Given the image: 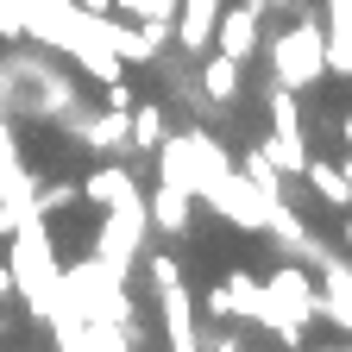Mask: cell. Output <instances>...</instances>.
I'll return each mask as SVG.
<instances>
[{"instance_id": "10", "label": "cell", "mask_w": 352, "mask_h": 352, "mask_svg": "<svg viewBox=\"0 0 352 352\" xmlns=\"http://www.w3.org/2000/svg\"><path fill=\"white\" fill-rule=\"evenodd\" d=\"M321 7H327V19H321V32H327V69L352 76V0H321Z\"/></svg>"}, {"instance_id": "24", "label": "cell", "mask_w": 352, "mask_h": 352, "mask_svg": "<svg viewBox=\"0 0 352 352\" xmlns=\"http://www.w3.org/2000/svg\"><path fill=\"white\" fill-rule=\"evenodd\" d=\"M19 296V283H13V264H0V302H13Z\"/></svg>"}, {"instance_id": "27", "label": "cell", "mask_w": 352, "mask_h": 352, "mask_svg": "<svg viewBox=\"0 0 352 352\" xmlns=\"http://www.w3.org/2000/svg\"><path fill=\"white\" fill-rule=\"evenodd\" d=\"M82 13H113V0H76Z\"/></svg>"}, {"instance_id": "6", "label": "cell", "mask_w": 352, "mask_h": 352, "mask_svg": "<svg viewBox=\"0 0 352 352\" xmlns=\"http://www.w3.org/2000/svg\"><path fill=\"white\" fill-rule=\"evenodd\" d=\"M220 7H227V0H176L170 44H176V51H189V57L214 51V25H220Z\"/></svg>"}, {"instance_id": "3", "label": "cell", "mask_w": 352, "mask_h": 352, "mask_svg": "<svg viewBox=\"0 0 352 352\" xmlns=\"http://www.w3.org/2000/svg\"><path fill=\"white\" fill-rule=\"evenodd\" d=\"M145 233H151L145 195H132V201L107 208L101 233H95V264H101V271H113V277H132V264L145 258Z\"/></svg>"}, {"instance_id": "9", "label": "cell", "mask_w": 352, "mask_h": 352, "mask_svg": "<svg viewBox=\"0 0 352 352\" xmlns=\"http://www.w3.org/2000/svg\"><path fill=\"white\" fill-rule=\"evenodd\" d=\"M195 88H201L208 107H227V101L239 95V57H227V51H201V76H195Z\"/></svg>"}, {"instance_id": "22", "label": "cell", "mask_w": 352, "mask_h": 352, "mask_svg": "<svg viewBox=\"0 0 352 352\" xmlns=\"http://www.w3.org/2000/svg\"><path fill=\"white\" fill-rule=\"evenodd\" d=\"M201 315H208V321H233V296H227V283L201 289Z\"/></svg>"}, {"instance_id": "32", "label": "cell", "mask_w": 352, "mask_h": 352, "mask_svg": "<svg viewBox=\"0 0 352 352\" xmlns=\"http://www.w3.org/2000/svg\"><path fill=\"white\" fill-rule=\"evenodd\" d=\"M264 7H289V0H264Z\"/></svg>"}, {"instance_id": "17", "label": "cell", "mask_w": 352, "mask_h": 352, "mask_svg": "<svg viewBox=\"0 0 352 352\" xmlns=\"http://www.w3.org/2000/svg\"><path fill=\"white\" fill-rule=\"evenodd\" d=\"M233 170L245 176V183H252V189H258L264 201H283V176H277L271 164H264V151H258V145H252L245 157H233Z\"/></svg>"}, {"instance_id": "31", "label": "cell", "mask_w": 352, "mask_h": 352, "mask_svg": "<svg viewBox=\"0 0 352 352\" xmlns=\"http://www.w3.org/2000/svg\"><path fill=\"white\" fill-rule=\"evenodd\" d=\"M0 327H7V302H0Z\"/></svg>"}, {"instance_id": "8", "label": "cell", "mask_w": 352, "mask_h": 352, "mask_svg": "<svg viewBox=\"0 0 352 352\" xmlns=\"http://www.w3.org/2000/svg\"><path fill=\"white\" fill-rule=\"evenodd\" d=\"M189 208H195V195L176 189V183H157V189L145 195V220H151L164 239H183V233H189V220H195Z\"/></svg>"}, {"instance_id": "2", "label": "cell", "mask_w": 352, "mask_h": 352, "mask_svg": "<svg viewBox=\"0 0 352 352\" xmlns=\"http://www.w3.org/2000/svg\"><path fill=\"white\" fill-rule=\"evenodd\" d=\"M327 76V32H321V19H296V25H283L277 38H271V82H283V88H315Z\"/></svg>"}, {"instance_id": "23", "label": "cell", "mask_w": 352, "mask_h": 352, "mask_svg": "<svg viewBox=\"0 0 352 352\" xmlns=\"http://www.w3.org/2000/svg\"><path fill=\"white\" fill-rule=\"evenodd\" d=\"M132 101H139V95H132V82L113 76V82H107V107H113V113H132Z\"/></svg>"}, {"instance_id": "15", "label": "cell", "mask_w": 352, "mask_h": 352, "mask_svg": "<svg viewBox=\"0 0 352 352\" xmlns=\"http://www.w3.org/2000/svg\"><path fill=\"white\" fill-rule=\"evenodd\" d=\"M76 132H82V145H88V151H126V113H113V107L88 113Z\"/></svg>"}, {"instance_id": "14", "label": "cell", "mask_w": 352, "mask_h": 352, "mask_svg": "<svg viewBox=\"0 0 352 352\" xmlns=\"http://www.w3.org/2000/svg\"><path fill=\"white\" fill-rule=\"evenodd\" d=\"M302 176H308V189L321 195V208H333V214H346V208H352V189H346V170H340V164L308 157V170H302Z\"/></svg>"}, {"instance_id": "29", "label": "cell", "mask_w": 352, "mask_h": 352, "mask_svg": "<svg viewBox=\"0 0 352 352\" xmlns=\"http://www.w3.org/2000/svg\"><path fill=\"white\" fill-rule=\"evenodd\" d=\"M340 170H346V189H352V157H346V164H340Z\"/></svg>"}, {"instance_id": "20", "label": "cell", "mask_w": 352, "mask_h": 352, "mask_svg": "<svg viewBox=\"0 0 352 352\" xmlns=\"http://www.w3.org/2000/svg\"><path fill=\"white\" fill-rule=\"evenodd\" d=\"M120 19H176V0H113Z\"/></svg>"}, {"instance_id": "11", "label": "cell", "mask_w": 352, "mask_h": 352, "mask_svg": "<svg viewBox=\"0 0 352 352\" xmlns=\"http://www.w3.org/2000/svg\"><path fill=\"white\" fill-rule=\"evenodd\" d=\"M227 296H233V321H252V327H264L271 333V302H264V283L245 271H227Z\"/></svg>"}, {"instance_id": "21", "label": "cell", "mask_w": 352, "mask_h": 352, "mask_svg": "<svg viewBox=\"0 0 352 352\" xmlns=\"http://www.w3.org/2000/svg\"><path fill=\"white\" fill-rule=\"evenodd\" d=\"M195 346H201V352H245V340H239V333H227L220 321H208V333H195Z\"/></svg>"}, {"instance_id": "16", "label": "cell", "mask_w": 352, "mask_h": 352, "mask_svg": "<svg viewBox=\"0 0 352 352\" xmlns=\"http://www.w3.org/2000/svg\"><path fill=\"white\" fill-rule=\"evenodd\" d=\"M264 164H271L277 176H302L308 170V139H289V132H271V139H258Z\"/></svg>"}, {"instance_id": "19", "label": "cell", "mask_w": 352, "mask_h": 352, "mask_svg": "<svg viewBox=\"0 0 352 352\" xmlns=\"http://www.w3.org/2000/svg\"><path fill=\"white\" fill-rule=\"evenodd\" d=\"M271 132H289V139H302V107H296V88H271Z\"/></svg>"}, {"instance_id": "5", "label": "cell", "mask_w": 352, "mask_h": 352, "mask_svg": "<svg viewBox=\"0 0 352 352\" xmlns=\"http://www.w3.org/2000/svg\"><path fill=\"white\" fill-rule=\"evenodd\" d=\"M264 0H227L220 7V25H214V51H227V57H252L258 51V38H264Z\"/></svg>"}, {"instance_id": "13", "label": "cell", "mask_w": 352, "mask_h": 352, "mask_svg": "<svg viewBox=\"0 0 352 352\" xmlns=\"http://www.w3.org/2000/svg\"><path fill=\"white\" fill-rule=\"evenodd\" d=\"M164 139H170L164 107H157V101H132V113H126V145H132V151H157Z\"/></svg>"}, {"instance_id": "7", "label": "cell", "mask_w": 352, "mask_h": 352, "mask_svg": "<svg viewBox=\"0 0 352 352\" xmlns=\"http://www.w3.org/2000/svg\"><path fill=\"white\" fill-rule=\"evenodd\" d=\"M315 289H321V321H333L346 340H352V258H327V264H315Z\"/></svg>"}, {"instance_id": "12", "label": "cell", "mask_w": 352, "mask_h": 352, "mask_svg": "<svg viewBox=\"0 0 352 352\" xmlns=\"http://www.w3.org/2000/svg\"><path fill=\"white\" fill-rule=\"evenodd\" d=\"M82 195L95 201V208H120V201L139 195V183H132V170H126V164H101V170L82 183Z\"/></svg>"}, {"instance_id": "1", "label": "cell", "mask_w": 352, "mask_h": 352, "mask_svg": "<svg viewBox=\"0 0 352 352\" xmlns=\"http://www.w3.org/2000/svg\"><path fill=\"white\" fill-rule=\"evenodd\" d=\"M264 302H271V333H277V346L302 352L308 327L321 321V289H315V277H308L302 264H271V271H264Z\"/></svg>"}, {"instance_id": "4", "label": "cell", "mask_w": 352, "mask_h": 352, "mask_svg": "<svg viewBox=\"0 0 352 352\" xmlns=\"http://www.w3.org/2000/svg\"><path fill=\"white\" fill-rule=\"evenodd\" d=\"M201 201H214V214H227L239 233H264V220H271V208H277V201H264L239 170H227L220 183H208V195H201Z\"/></svg>"}, {"instance_id": "18", "label": "cell", "mask_w": 352, "mask_h": 352, "mask_svg": "<svg viewBox=\"0 0 352 352\" xmlns=\"http://www.w3.org/2000/svg\"><path fill=\"white\" fill-rule=\"evenodd\" d=\"M76 201H82V183H69V176H63V183H32V214L38 220H51V214H63Z\"/></svg>"}, {"instance_id": "26", "label": "cell", "mask_w": 352, "mask_h": 352, "mask_svg": "<svg viewBox=\"0 0 352 352\" xmlns=\"http://www.w3.org/2000/svg\"><path fill=\"white\" fill-rule=\"evenodd\" d=\"M340 145H346V157H352V113H340Z\"/></svg>"}, {"instance_id": "28", "label": "cell", "mask_w": 352, "mask_h": 352, "mask_svg": "<svg viewBox=\"0 0 352 352\" xmlns=\"http://www.w3.org/2000/svg\"><path fill=\"white\" fill-rule=\"evenodd\" d=\"M315 352H352V340H346V346H315Z\"/></svg>"}, {"instance_id": "30", "label": "cell", "mask_w": 352, "mask_h": 352, "mask_svg": "<svg viewBox=\"0 0 352 352\" xmlns=\"http://www.w3.org/2000/svg\"><path fill=\"white\" fill-rule=\"evenodd\" d=\"M346 252H352V220H346Z\"/></svg>"}, {"instance_id": "25", "label": "cell", "mask_w": 352, "mask_h": 352, "mask_svg": "<svg viewBox=\"0 0 352 352\" xmlns=\"http://www.w3.org/2000/svg\"><path fill=\"white\" fill-rule=\"evenodd\" d=\"M13 227H19V214H13L7 201H0V239H13Z\"/></svg>"}]
</instances>
